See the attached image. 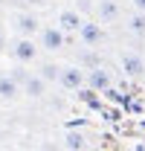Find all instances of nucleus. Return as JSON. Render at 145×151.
Segmentation results:
<instances>
[{"instance_id": "f257e3e1", "label": "nucleus", "mask_w": 145, "mask_h": 151, "mask_svg": "<svg viewBox=\"0 0 145 151\" xmlns=\"http://www.w3.org/2000/svg\"><path fill=\"white\" fill-rule=\"evenodd\" d=\"M41 47L44 50H61L64 47V29L61 26H50V29H44L41 32Z\"/></svg>"}, {"instance_id": "f03ea898", "label": "nucleus", "mask_w": 145, "mask_h": 151, "mask_svg": "<svg viewBox=\"0 0 145 151\" xmlns=\"http://www.w3.org/2000/svg\"><path fill=\"white\" fill-rule=\"evenodd\" d=\"M58 26L64 29V32H78L81 26H84V20L78 12H72V9H64L61 15H58Z\"/></svg>"}, {"instance_id": "7ed1b4c3", "label": "nucleus", "mask_w": 145, "mask_h": 151, "mask_svg": "<svg viewBox=\"0 0 145 151\" xmlns=\"http://www.w3.org/2000/svg\"><path fill=\"white\" fill-rule=\"evenodd\" d=\"M61 84H64L67 90H78V87L84 84V73H81L78 67H61Z\"/></svg>"}, {"instance_id": "20e7f679", "label": "nucleus", "mask_w": 145, "mask_h": 151, "mask_svg": "<svg viewBox=\"0 0 145 151\" xmlns=\"http://www.w3.org/2000/svg\"><path fill=\"white\" fill-rule=\"evenodd\" d=\"M87 81H90V87H93V90H110V76H108V70H102V67L90 70Z\"/></svg>"}, {"instance_id": "39448f33", "label": "nucleus", "mask_w": 145, "mask_h": 151, "mask_svg": "<svg viewBox=\"0 0 145 151\" xmlns=\"http://www.w3.org/2000/svg\"><path fill=\"white\" fill-rule=\"evenodd\" d=\"M15 58L18 61H32L35 58V44L29 38H20L18 44H15Z\"/></svg>"}, {"instance_id": "423d86ee", "label": "nucleus", "mask_w": 145, "mask_h": 151, "mask_svg": "<svg viewBox=\"0 0 145 151\" xmlns=\"http://www.w3.org/2000/svg\"><path fill=\"white\" fill-rule=\"evenodd\" d=\"M78 35H81L84 44H99V41L105 38V35H102V29H99L96 23H87V20H84V26L78 29Z\"/></svg>"}, {"instance_id": "0eeeda50", "label": "nucleus", "mask_w": 145, "mask_h": 151, "mask_svg": "<svg viewBox=\"0 0 145 151\" xmlns=\"http://www.w3.org/2000/svg\"><path fill=\"white\" fill-rule=\"evenodd\" d=\"M15 96H18V81H15V78H9V76H0V99L12 102Z\"/></svg>"}, {"instance_id": "6e6552de", "label": "nucleus", "mask_w": 145, "mask_h": 151, "mask_svg": "<svg viewBox=\"0 0 145 151\" xmlns=\"http://www.w3.org/2000/svg\"><path fill=\"white\" fill-rule=\"evenodd\" d=\"M122 70H125L128 76H139L145 70V64H142L139 55H122Z\"/></svg>"}, {"instance_id": "1a4fd4ad", "label": "nucleus", "mask_w": 145, "mask_h": 151, "mask_svg": "<svg viewBox=\"0 0 145 151\" xmlns=\"http://www.w3.org/2000/svg\"><path fill=\"white\" fill-rule=\"evenodd\" d=\"M18 29L23 32V35L38 32V18H35V15H20V18H18Z\"/></svg>"}, {"instance_id": "9d476101", "label": "nucleus", "mask_w": 145, "mask_h": 151, "mask_svg": "<svg viewBox=\"0 0 145 151\" xmlns=\"http://www.w3.org/2000/svg\"><path fill=\"white\" fill-rule=\"evenodd\" d=\"M99 12H102V20H113V18H116V12H119V9H116V3H113V0H102V6H99Z\"/></svg>"}, {"instance_id": "9b49d317", "label": "nucleus", "mask_w": 145, "mask_h": 151, "mask_svg": "<svg viewBox=\"0 0 145 151\" xmlns=\"http://www.w3.org/2000/svg\"><path fill=\"white\" fill-rule=\"evenodd\" d=\"M131 32H136V35H145V12H136L134 18H131Z\"/></svg>"}, {"instance_id": "f8f14e48", "label": "nucleus", "mask_w": 145, "mask_h": 151, "mask_svg": "<svg viewBox=\"0 0 145 151\" xmlns=\"http://www.w3.org/2000/svg\"><path fill=\"white\" fill-rule=\"evenodd\" d=\"M64 145H67V148H84V137L75 134V131H70L67 137H64Z\"/></svg>"}, {"instance_id": "ddd939ff", "label": "nucleus", "mask_w": 145, "mask_h": 151, "mask_svg": "<svg viewBox=\"0 0 145 151\" xmlns=\"http://www.w3.org/2000/svg\"><path fill=\"white\" fill-rule=\"evenodd\" d=\"M26 93L29 96H41L44 93V78H26Z\"/></svg>"}, {"instance_id": "4468645a", "label": "nucleus", "mask_w": 145, "mask_h": 151, "mask_svg": "<svg viewBox=\"0 0 145 151\" xmlns=\"http://www.w3.org/2000/svg\"><path fill=\"white\" fill-rule=\"evenodd\" d=\"M44 78H61V70L52 64H44Z\"/></svg>"}, {"instance_id": "2eb2a0df", "label": "nucleus", "mask_w": 145, "mask_h": 151, "mask_svg": "<svg viewBox=\"0 0 145 151\" xmlns=\"http://www.w3.org/2000/svg\"><path fill=\"white\" fill-rule=\"evenodd\" d=\"M134 9L136 12H145V0H134Z\"/></svg>"}, {"instance_id": "dca6fc26", "label": "nucleus", "mask_w": 145, "mask_h": 151, "mask_svg": "<svg viewBox=\"0 0 145 151\" xmlns=\"http://www.w3.org/2000/svg\"><path fill=\"white\" fill-rule=\"evenodd\" d=\"M0 47H3V35H0Z\"/></svg>"}]
</instances>
